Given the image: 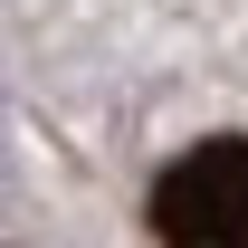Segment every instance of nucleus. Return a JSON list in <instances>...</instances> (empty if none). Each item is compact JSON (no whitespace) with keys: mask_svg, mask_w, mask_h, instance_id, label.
I'll use <instances>...</instances> for the list:
<instances>
[{"mask_svg":"<svg viewBox=\"0 0 248 248\" xmlns=\"http://www.w3.org/2000/svg\"><path fill=\"white\" fill-rule=\"evenodd\" d=\"M153 239L162 248H248V134L191 143L153 182Z\"/></svg>","mask_w":248,"mask_h":248,"instance_id":"f257e3e1","label":"nucleus"}]
</instances>
